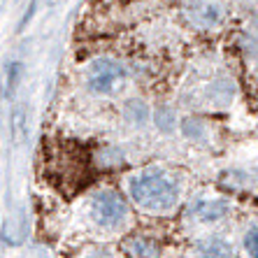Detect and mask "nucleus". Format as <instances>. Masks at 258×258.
<instances>
[{"label":"nucleus","mask_w":258,"mask_h":258,"mask_svg":"<svg viewBox=\"0 0 258 258\" xmlns=\"http://www.w3.org/2000/svg\"><path fill=\"white\" fill-rule=\"evenodd\" d=\"M131 198L147 212H170L179 200V184L163 170H144L128 184Z\"/></svg>","instance_id":"obj_1"},{"label":"nucleus","mask_w":258,"mask_h":258,"mask_svg":"<svg viewBox=\"0 0 258 258\" xmlns=\"http://www.w3.org/2000/svg\"><path fill=\"white\" fill-rule=\"evenodd\" d=\"M128 216L126 200L116 191H100L91 200V219L98 228L102 230H116L123 226Z\"/></svg>","instance_id":"obj_2"},{"label":"nucleus","mask_w":258,"mask_h":258,"mask_svg":"<svg viewBox=\"0 0 258 258\" xmlns=\"http://www.w3.org/2000/svg\"><path fill=\"white\" fill-rule=\"evenodd\" d=\"M89 89L100 96H114L126 82V70L114 58H98L89 68Z\"/></svg>","instance_id":"obj_3"},{"label":"nucleus","mask_w":258,"mask_h":258,"mask_svg":"<svg viewBox=\"0 0 258 258\" xmlns=\"http://www.w3.org/2000/svg\"><path fill=\"white\" fill-rule=\"evenodd\" d=\"M221 3L219 0H193L188 7V17L200 28H212L221 21Z\"/></svg>","instance_id":"obj_4"},{"label":"nucleus","mask_w":258,"mask_h":258,"mask_svg":"<svg viewBox=\"0 0 258 258\" xmlns=\"http://www.w3.org/2000/svg\"><path fill=\"white\" fill-rule=\"evenodd\" d=\"M228 203L226 200H196L188 207V219L203 223H212V221H221L223 216L228 214Z\"/></svg>","instance_id":"obj_5"},{"label":"nucleus","mask_w":258,"mask_h":258,"mask_svg":"<svg viewBox=\"0 0 258 258\" xmlns=\"http://www.w3.org/2000/svg\"><path fill=\"white\" fill-rule=\"evenodd\" d=\"M196 258H235V251L230 242L212 235L196 242Z\"/></svg>","instance_id":"obj_6"},{"label":"nucleus","mask_w":258,"mask_h":258,"mask_svg":"<svg viewBox=\"0 0 258 258\" xmlns=\"http://www.w3.org/2000/svg\"><path fill=\"white\" fill-rule=\"evenodd\" d=\"M126 251L133 258H158L161 256V244L149 235H133L126 242Z\"/></svg>","instance_id":"obj_7"},{"label":"nucleus","mask_w":258,"mask_h":258,"mask_svg":"<svg viewBox=\"0 0 258 258\" xmlns=\"http://www.w3.org/2000/svg\"><path fill=\"white\" fill-rule=\"evenodd\" d=\"M123 116L131 121L133 126H142L147 116H149V109H147V105L142 100H128L126 107H123Z\"/></svg>","instance_id":"obj_8"},{"label":"nucleus","mask_w":258,"mask_h":258,"mask_svg":"<svg viewBox=\"0 0 258 258\" xmlns=\"http://www.w3.org/2000/svg\"><path fill=\"white\" fill-rule=\"evenodd\" d=\"M233 93H235L233 84L226 82V79H221V82H216L214 91H212V100H214L216 105H226V102L233 98Z\"/></svg>","instance_id":"obj_9"},{"label":"nucleus","mask_w":258,"mask_h":258,"mask_svg":"<svg viewBox=\"0 0 258 258\" xmlns=\"http://www.w3.org/2000/svg\"><path fill=\"white\" fill-rule=\"evenodd\" d=\"M156 123H158V128H163V131H172L174 128V112L170 107H161L156 112Z\"/></svg>","instance_id":"obj_10"},{"label":"nucleus","mask_w":258,"mask_h":258,"mask_svg":"<svg viewBox=\"0 0 258 258\" xmlns=\"http://www.w3.org/2000/svg\"><path fill=\"white\" fill-rule=\"evenodd\" d=\"M244 249L251 258H258V226H253V228L244 235Z\"/></svg>","instance_id":"obj_11"},{"label":"nucleus","mask_w":258,"mask_h":258,"mask_svg":"<svg viewBox=\"0 0 258 258\" xmlns=\"http://www.w3.org/2000/svg\"><path fill=\"white\" fill-rule=\"evenodd\" d=\"M12 121H14V133H17V138H19V133H21V128H24V112L17 109L14 116H12Z\"/></svg>","instance_id":"obj_12"},{"label":"nucleus","mask_w":258,"mask_h":258,"mask_svg":"<svg viewBox=\"0 0 258 258\" xmlns=\"http://www.w3.org/2000/svg\"><path fill=\"white\" fill-rule=\"evenodd\" d=\"M253 28L258 30V14H256V17H253Z\"/></svg>","instance_id":"obj_13"}]
</instances>
